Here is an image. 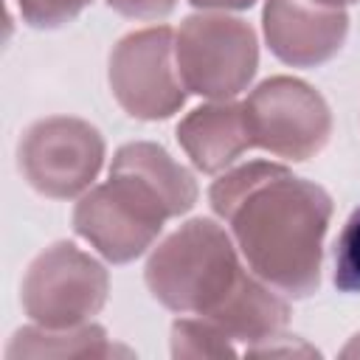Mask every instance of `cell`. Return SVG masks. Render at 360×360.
I'll return each instance as SVG.
<instances>
[{"label":"cell","instance_id":"1","mask_svg":"<svg viewBox=\"0 0 360 360\" xmlns=\"http://www.w3.org/2000/svg\"><path fill=\"white\" fill-rule=\"evenodd\" d=\"M208 202L228 222L253 276L287 298L318 292L335 208L323 186L295 177L281 163L248 160L211 183Z\"/></svg>","mask_w":360,"mask_h":360},{"label":"cell","instance_id":"2","mask_svg":"<svg viewBox=\"0 0 360 360\" xmlns=\"http://www.w3.org/2000/svg\"><path fill=\"white\" fill-rule=\"evenodd\" d=\"M245 273L233 236L208 217L188 219L169 233L143 267L155 301L180 315L214 312Z\"/></svg>","mask_w":360,"mask_h":360},{"label":"cell","instance_id":"3","mask_svg":"<svg viewBox=\"0 0 360 360\" xmlns=\"http://www.w3.org/2000/svg\"><path fill=\"white\" fill-rule=\"evenodd\" d=\"M174 59L188 93L231 101L259 70V39L250 22L228 14H191L174 34Z\"/></svg>","mask_w":360,"mask_h":360},{"label":"cell","instance_id":"4","mask_svg":"<svg viewBox=\"0 0 360 360\" xmlns=\"http://www.w3.org/2000/svg\"><path fill=\"white\" fill-rule=\"evenodd\" d=\"M110 276L98 259L73 242H53L25 270L20 304L25 315L48 329H70L101 312Z\"/></svg>","mask_w":360,"mask_h":360},{"label":"cell","instance_id":"5","mask_svg":"<svg viewBox=\"0 0 360 360\" xmlns=\"http://www.w3.org/2000/svg\"><path fill=\"white\" fill-rule=\"evenodd\" d=\"M253 146L301 163L315 158L332 135V110L307 82L270 76L242 101Z\"/></svg>","mask_w":360,"mask_h":360},{"label":"cell","instance_id":"6","mask_svg":"<svg viewBox=\"0 0 360 360\" xmlns=\"http://www.w3.org/2000/svg\"><path fill=\"white\" fill-rule=\"evenodd\" d=\"M101 132L73 115H51L34 121L17 146V163L34 191L51 200L84 194L104 163Z\"/></svg>","mask_w":360,"mask_h":360},{"label":"cell","instance_id":"7","mask_svg":"<svg viewBox=\"0 0 360 360\" xmlns=\"http://www.w3.org/2000/svg\"><path fill=\"white\" fill-rule=\"evenodd\" d=\"M107 82L118 107L138 121H163L186 104L174 59V31L152 25L121 37L110 53Z\"/></svg>","mask_w":360,"mask_h":360},{"label":"cell","instance_id":"8","mask_svg":"<svg viewBox=\"0 0 360 360\" xmlns=\"http://www.w3.org/2000/svg\"><path fill=\"white\" fill-rule=\"evenodd\" d=\"M166 219V211L152 194L118 174L87 188L73 208V231L112 264L143 256L160 236Z\"/></svg>","mask_w":360,"mask_h":360},{"label":"cell","instance_id":"9","mask_svg":"<svg viewBox=\"0 0 360 360\" xmlns=\"http://www.w3.org/2000/svg\"><path fill=\"white\" fill-rule=\"evenodd\" d=\"M262 28L270 53L292 68L329 62L346 42L349 14L312 0H267Z\"/></svg>","mask_w":360,"mask_h":360},{"label":"cell","instance_id":"10","mask_svg":"<svg viewBox=\"0 0 360 360\" xmlns=\"http://www.w3.org/2000/svg\"><path fill=\"white\" fill-rule=\"evenodd\" d=\"M177 143L200 172L205 174L225 172L242 152L253 149L245 104H236L231 98L191 110L177 124Z\"/></svg>","mask_w":360,"mask_h":360},{"label":"cell","instance_id":"11","mask_svg":"<svg viewBox=\"0 0 360 360\" xmlns=\"http://www.w3.org/2000/svg\"><path fill=\"white\" fill-rule=\"evenodd\" d=\"M110 174L138 183L146 194L160 202L169 219L188 214L200 194L194 174L183 163H177L160 143L152 141H132L118 146V152L112 155Z\"/></svg>","mask_w":360,"mask_h":360},{"label":"cell","instance_id":"12","mask_svg":"<svg viewBox=\"0 0 360 360\" xmlns=\"http://www.w3.org/2000/svg\"><path fill=\"white\" fill-rule=\"evenodd\" d=\"M202 318L217 323L231 340L245 343L248 352L250 346L281 335V329L290 321V304L276 287H270L253 273H245L239 287L214 312Z\"/></svg>","mask_w":360,"mask_h":360},{"label":"cell","instance_id":"13","mask_svg":"<svg viewBox=\"0 0 360 360\" xmlns=\"http://www.w3.org/2000/svg\"><path fill=\"white\" fill-rule=\"evenodd\" d=\"M112 354H129V349H121L110 343L107 329L98 323H82L70 329H48V326H22L14 332V338L6 346V357H112Z\"/></svg>","mask_w":360,"mask_h":360},{"label":"cell","instance_id":"14","mask_svg":"<svg viewBox=\"0 0 360 360\" xmlns=\"http://www.w3.org/2000/svg\"><path fill=\"white\" fill-rule=\"evenodd\" d=\"M172 354L174 357H231L236 354L233 340L208 318H177L172 323Z\"/></svg>","mask_w":360,"mask_h":360},{"label":"cell","instance_id":"15","mask_svg":"<svg viewBox=\"0 0 360 360\" xmlns=\"http://www.w3.org/2000/svg\"><path fill=\"white\" fill-rule=\"evenodd\" d=\"M335 287L340 292H360V205L349 214L335 239Z\"/></svg>","mask_w":360,"mask_h":360},{"label":"cell","instance_id":"16","mask_svg":"<svg viewBox=\"0 0 360 360\" xmlns=\"http://www.w3.org/2000/svg\"><path fill=\"white\" fill-rule=\"evenodd\" d=\"M93 0H17L22 22L31 28H59L73 22Z\"/></svg>","mask_w":360,"mask_h":360},{"label":"cell","instance_id":"17","mask_svg":"<svg viewBox=\"0 0 360 360\" xmlns=\"http://www.w3.org/2000/svg\"><path fill=\"white\" fill-rule=\"evenodd\" d=\"M107 6L129 20H163L174 11L177 0H107Z\"/></svg>","mask_w":360,"mask_h":360},{"label":"cell","instance_id":"18","mask_svg":"<svg viewBox=\"0 0 360 360\" xmlns=\"http://www.w3.org/2000/svg\"><path fill=\"white\" fill-rule=\"evenodd\" d=\"M194 8H219V11H242L250 8L256 0H188Z\"/></svg>","mask_w":360,"mask_h":360},{"label":"cell","instance_id":"19","mask_svg":"<svg viewBox=\"0 0 360 360\" xmlns=\"http://www.w3.org/2000/svg\"><path fill=\"white\" fill-rule=\"evenodd\" d=\"M340 357H360V332L340 349Z\"/></svg>","mask_w":360,"mask_h":360},{"label":"cell","instance_id":"20","mask_svg":"<svg viewBox=\"0 0 360 360\" xmlns=\"http://www.w3.org/2000/svg\"><path fill=\"white\" fill-rule=\"evenodd\" d=\"M312 3H321V6H332V8H343V6H352L357 0H312Z\"/></svg>","mask_w":360,"mask_h":360}]
</instances>
